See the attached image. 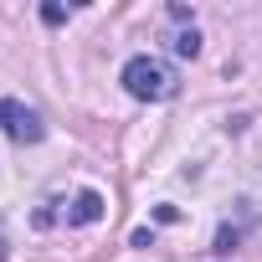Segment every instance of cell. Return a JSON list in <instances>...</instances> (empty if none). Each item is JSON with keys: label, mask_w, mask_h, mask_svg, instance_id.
Returning <instances> with one entry per match:
<instances>
[{"label": "cell", "mask_w": 262, "mask_h": 262, "mask_svg": "<svg viewBox=\"0 0 262 262\" xmlns=\"http://www.w3.org/2000/svg\"><path fill=\"white\" fill-rule=\"evenodd\" d=\"M118 82L134 93V98H144V103H165V98L180 93L175 67L160 62V57H134V62H123V77H118Z\"/></svg>", "instance_id": "obj_1"}, {"label": "cell", "mask_w": 262, "mask_h": 262, "mask_svg": "<svg viewBox=\"0 0 262 262\" xmlns=\"http://www.w3.org/2000/svg\"><path fill=\"white\" fill-rule=\"evenodd\" d=\"M0 128H6L16 144H41V134H47L41 113L26 108V103H16V98H0Z\"/></svg>", "instance_id": "obj_3"}, {"label": "cell", "mask_w": 262, "mask_h": 262, "mask_svg": "<svg viewBox=\"0 0 262 262\" xmlns=\"http://www.w3.org/2000/svg\"><path fill=\"white\" fill-rule=\"evenodd\" d=\"M0 257H6V231H0Z\"/></svg>", "instance_id": "obj_5"}, {"label": "cell", "mask_w": 262, "mask_h": 262, "mask_svg": "<svg viewBox=\"0 0 262 262\" xmlns=\"http://www.w3.org/2000/svg\"><path fill=\"white\" fill-rule=\"evenodd\" d=\"M52 206H62V211H36L41 226H52V221H67V226H93V221H103V195H98V190H77L72 201H52Z\"/></svg>", "instance_id": "obj_2"}, {"label": "cell", "mask_w": 262, "mask_h": 262, "mask_svg": "<svg viewBox=\"0 0 262 262\" xmlns=\"http://www.w3.org/2000/svg\"><path fill=\"white\" fill-rule=\"evenodd\" d=\"M170 47H175L180 57H195V52H201V36H195V26H190V31H175V41H170Z\"/></svg>", "instance_id": "obj_4"}]
</instances>
